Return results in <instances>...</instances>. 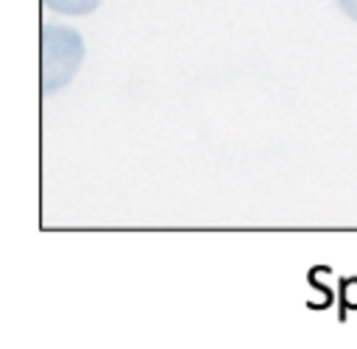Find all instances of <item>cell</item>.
Segmentation results:
<instances>
[{"instance_id": "obj_1", "label": "cell", "mask_w": 357, "mask_h": 349, "mask_svg": "<svg viewBox=\"0 0 357 349\" xmlns=\"http://www.w3.org/2000/svg\"><path fill=\"white\" fill-rule=\"evenodd\" d=\"M84 61V39L64 25H42V92L53 95L67 87Z\"/></svg>"}, {"instance_id": "obj_2", "label": "cell", "mask_w": 357, "mask_h": 349, "mask_svg": "<svg viewBox=\"0 0 357 349\" xmlns=\"http://www.w3.org/2000/svg\"><path fill=\"white\" fill-rule=\"evenodd\" d=\"M50 11L56 14H67V17H84L92 14L103 0H42Z\"/></svg>"}, {"instance_id": "obj_3", "label": "cell", "mask_w": 357, "mask_h": 349, "mask_svg": "<svg viewBox=\"0 0 357 349\" xmlns=\"http://www.w3.org/2000/svg\"><path fill=\"white\" fill-rule=\"evenodd\" d=\"M337 3V8L349 17V20H354L357 22V0H335Z\"/></svg>"}]
</instances>
